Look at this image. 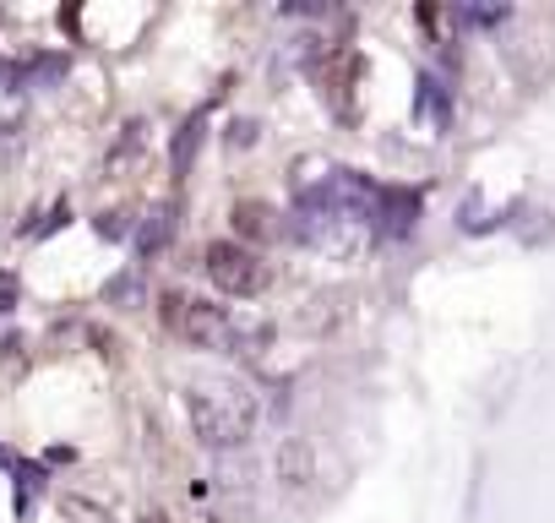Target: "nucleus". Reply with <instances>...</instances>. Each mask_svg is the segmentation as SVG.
<instances>
[{"label": "nucleus", "mask_w": 555, "mask_h": 523, "mask_svg": "<svg viewBox=\"0 0 555 523\" xmlns=\"http://www.w3.org/2000/svg\"><path fill=\"white\" fill-rule=\"evenodd\" d=\"M376 202H382V186H371L360 169L300 158V175H295V234L311 251L354 256L376 234Z\"/></svg>", "instance_id": "obj_1"}, {"label": "nucleus", "mask_w": 555, "mask_h": 523, "mask_svg": "<svg viewBox=\"0 0 555 523\" xmlns=\"http://www.w3.org/2000/svg\"><path fill=\"white\" fill-rule=\"evenodd\" d=\"M240 218H245V229H250L256 240H267V234H278V229L267 224V218H272V207H267V202H240V207H234V224H240Z\"/></svg>", "instance_id": "obj_7"}, {"label": "nucleus", "mask_w": 555, "mask_h": 523, "mask_svg": "<svg viewBox=\"0 0 555 523\" xmlns=\"http://www.w3.org/2000/svg\"><path fill=\"white\" fill-rule=\"evenodd\" d=\"M164 240H169V207H158V213L142 224V240H137V245H142V251H158Z\"/></svg>", "instance_id": "obj_8"}, {"label": "nucleus", "mask_w": 555, "mask_h": 523, "mask_svg": "<svg viewBox=\"0 0 555 523\" xmlns=\"http://www.w3.org/2000/svg\"><path fill=\"white\" fill-rule=\"evenodd\" d=\"M207 279H212L223 295L250 301V295H261L267 268H261V256H256L245 240H212V245H207Z\"/></svg>", "instance_id": "obj_4"}, {"label": "nucleus", "mask_w": 555, "mask_h": 523, "mask_svg": "<svg viewBox=\"0 0 555 523\" xmlns=\"http://www.w3.org/2000/svg\"><path fill=\"white\" fill-rule=\"evenodd\" d=\"M196 137H202V120H185V131H180V142H175V169H185V164H191Z\"/></svg>", "instance_id": "obj_10"}, {"label": "nucleus", "mask_w": 555, "mask_h": 523, "mask_svg": "<svg viewBox=\"0 0 555 523\" xmlns=\"http://www.w3.org/2000/svg\"><path fill=\"white\" fill-rule=\"evenodd\" d=\"M158 311H164L169 333L185 339V344H196V349H234V344L245 339V328H240L223 306L191 301V295H180V290H169V295L158 301Z\"/></svg>", "instance_id": "obj_3"}, {"label": "nucleus", "mask_w": 555, "mask_h": 523, "mask_svg": "<svg viewBox=\"0 0 555 523\" xmlns=\"http://www.w3.org/2000/svg\"><path fill=\"white\" fill-rule=\"evenodd\" d=\"M185 404H191V425L207 447H240L250 442L256 431V393L240 382V377H223V371H207V377H191L185 387Z\"/></svg>", "instance_id": "obj_2"}, {"label": "nucleus", "mask_w": 555, "mask_h": 523, "mask_svg": "<svg viewBox=\"0 0 555 523\" xmlns=\"http://www.w3.org/2000/svg\"><path fill=\"white\" fill-rule=\"evenodd\" d=\"M420 218V191L409 186H382V202H376V234L387 240H403Z\"/></svg>", "instance_id": "obj_5"}, {"label": "nucleus", "mask_w": 555, "mask_h": 523, "mask_svg": "<svg viewBox=\"0 0 555 523\" xmlns=\"http://www.w3.org/2000/svg\"><path fill=\"white\" fill-rule=\"evenodd\" d=\"M457 23H468V28H490V23H506V7H463Z\"/></svg>", "instance_id": "obj_9"}, {"label": "nucleus", "mask_w": 555, "mask_h": 523, "mask_svg": "<svg viewBox=\"0 0 555 523\" xmlns=\"http://www.w3.org/2000/svg\"><path fill=\"white\" fill-rule=\"evenodd\" d=\"M61 523H115V512H104V507L88 501V496H66V501H61Z\"/></svg>", "instance_id": "obj_6"}]
</instances>
